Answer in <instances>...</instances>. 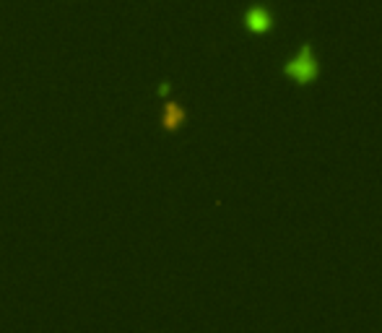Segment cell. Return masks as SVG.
Returning <instances> with one entry per match:
<instances>
[{"mask_svg": "<svg viewBox=\"0 0 382 333\" xmlns=\"http://www.w3.org/2000/svg\"><path fill=\"white\" fill-rule=\"evenodd\" d=\"M284 74L296 83H312L318 78V57L312 55L310 45H304V47L299 49V55L289 60Z\"/></svg>", "mask_w": 382, "mask_h": 333, "instance_id": "1", "label": "cell"}, {"mask_svg": "<svg viewBox=\"0 0 382 333\" xmlns=\"http://www.w3.org/2000/svg\"><path fill=\"white\" fill-rule=\"evenodd\" d=\"M245 26L253 34H265L273 26V16L260 6H253V8L245 13Z\"/></svg>", "mask_w": 382, "mask_h": 333, "instance_id": "2", "label": "cell"}, {"mask_svg": "<svg viewBox=\"0 0 382 333\" xmlns=\"http://www.w3.org/2000/svg\"><path fill=\"white\" fill-rule=\"evenodd\" d=\"M185 120H187V115H185V110L177 105V102H167V105H164V112H161V125H164V130H177Z\"/></svg>", "mask_w": 382, "mask_h": 333, "instance_id": "3", "label": "cell"}, {"mask_svg": "<svg viewBox=\"0 0 382 333\" xmlns=\"http://www.w3.org/2000/svg\"><path fill=\"white\" fill-rule=\"evenodd\" d=\"M159 94H161V97H167V94H169V83H167V81H161V86H159Z\"/></svg>", "mask_w": 382, "mask_h": 333, "instance_id": "4", "label": "cell"}]
</instances>
